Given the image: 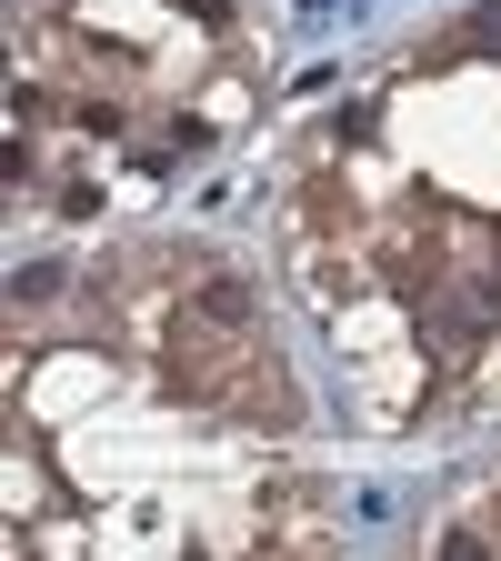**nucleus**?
<instances>
[{"instance_id": "1", "label": "nucleus", "mask_w": 501, "mask_h": 561, "mask_svg": "<svg viewBox=\"0 0 501 561\" xmlns=\"http://www.w3.org/2000/svg\"><path fill=\"white\" fill-rule=\"evenodd\" d=\"M201 321H251V291H241V280H221V271H210V280H201Z\"/></svg>"}, {"instance_id": "2", "label": "nucleus", "mask_w": 501, "mask_h": 561, "mask_svg": "<svg viewBox=\"0 0 501 561\" xmlns=\"http://www.w3.org/2000/svg\"><path fill=\"white\" fill-rule=\"evenodd\" d=\"M471 41H491V50H501V0H481V11H471Z\"/></svg>"}]
</instances>
